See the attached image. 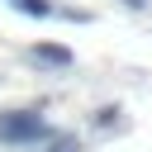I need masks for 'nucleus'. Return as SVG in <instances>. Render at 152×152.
I'll use <instances>...</instances> for the list:
<instances>
[{"label": "nucleus", "instance_id": "f257e3e1", "mask_svg": "<svg viewBox=\"0 0 152 152\" xmlns=\"http://www.w3.org/2000/svg\"><path fill=\"white\" fill-rule=\"evenodd\" d=\"M52 138V128H48V119L43 114H33V109H14V114H0V142H48Z\"/></svg>", "mask_w": 152, "mask_h": 152}, {"label": "nucleus", "instance_id": "f03ea898", "mask_svg": "<svg viewBox=\"0 0 152 152\" xmlns=\"http://www.w3.org/2000/svg\"><path fill=\"white\" fill-rule=\"evenodd\" d=\"M28 57H33V62H43V66H57V71H66V66L76 62L62 43H38V48H28Z\"/></svg>", "mask_w": 152, "mask_h": 152}, {"label": "nucleus", "instance_id": "7ed1b4c3", "mask_svg": "<svg viewBox=\"0 0 152 152\" xmlns=\"http://www.w3.org/2000/svg\"><path fill=\"white\" fill-rule=\"evenodd\" d=\"M19 14H33V19H48V14H57L52 10V0H10Z\"/></svg>", "mask_w": 152, "mask_h": 152}, {"label": "nucleus", "instance_id": "20e7f679", "mask_svg": "<svg viewBox=\"0 0 152 152\" xmlns=\"http://www.w3.org/2000/svg\"><path fill=\"white\" fill-rule=\"evenodd\" d=\"M48 152H81V142H76V138H57V133H52V138H48Z\"/></svg>", "mask_w": 152, "mask_h": 152}, {"label": "nucleus", "instance_id": "39448f33", "mask_svg": "<svg viewBox=\"0 0 152 152\" xmlns=\"http://www.w3.org/2000/svg\"><path fill=\"white\" fill-rule=\"evenodd\" d=\"M124 5H128V10H142V5H147V0H124Z\"/></svg>", "mask_w": 152, "mask_h": 152}]
</instances>
